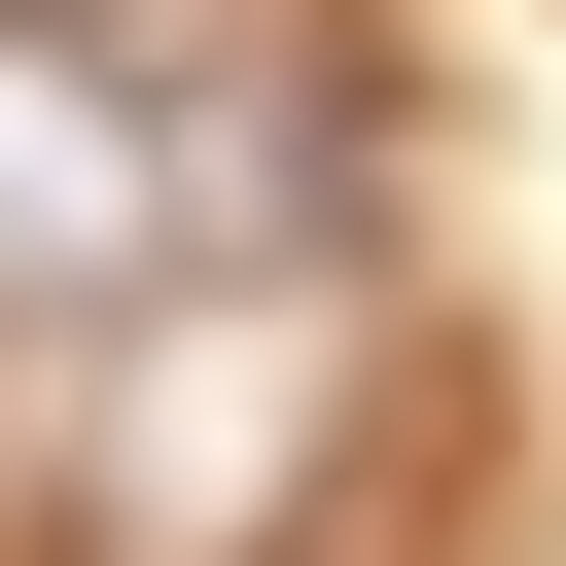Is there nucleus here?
I'll use <instances>...</instances> for the list:
<instances>
[{"instance_id": "f03ea898", "label": "nucleus", "mask_w": 566, "mask_h": 566, "mask_svg": "<svg viewBox=\"0 0 566 566\" xmlns=\"http://www.w3.org/2000/svg\"><path fill=\"white\" fill-rule=\"evenodd\" d=\"M106 35H142V0H106Z\"/></svg>"}, {"instance_id": "f257e3e1", "label": "nucleus", "mask_w": 566, "mask_h": 566, "mask_svg": "<svg viewBox=\"0 0 566 566\" xmlns=\"http://www.w3.org/2000/svg\"><path fill=\"white\" fill-rule=\"evenodd\" d=\"M71 71H106V35H0V283H35V318H71V283H142V212H177Z\"/></svg>"}]
</instances>
